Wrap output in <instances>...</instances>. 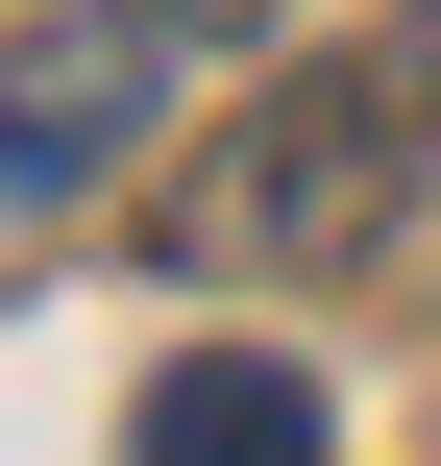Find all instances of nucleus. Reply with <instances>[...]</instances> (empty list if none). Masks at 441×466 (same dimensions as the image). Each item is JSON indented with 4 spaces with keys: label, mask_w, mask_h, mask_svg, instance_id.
<instances>
[{
    "label": "nucleus",
    "mask_w": 441,
    "mask_h": 466,
    "mask_svg": "<svg viewBox=\"0 0 441 466\" xmlns=\"http://www.w3.org/2000/svg\"><path fill=\"white\" fill-rule=\"evenodd\" d=\"M417 98H441V25L344 49V74H295V98L196 172V270H344V246L393 221V172H417Z\"/></svg>",
    "instance_id": "f257e3e1"
},
{
    "label": "nucleus",
    "mask_w": 441,
    "mask_h": 466,
    "mask_svg": "<svg viewBox=\"0 0 441 466\" xmlns=\"http://www.w3.org/2000/svg\"><path fill=\"white\" fill-rule=\"evenodd\" d=\"M172 98H196V25H172V0H74V25H25V49H0V221L123 197Z\"/></svg>",
    "instance_id": "f03ea898"
},
{
    "label": "nucleus",
    "mask_w": 441,
    "mask_h": 466,
    "mask_svg": "<svg viewBox=\"0 0 441 466\" xmlns=\"http://www.w3.org/2000/svg\"><path fill=\"white\" fill-rule=\"evenodd\" d=\"M123 466H344V418H319L295 344H172L123 393Z\"/></svg>",
    "instance_id": "7ed1b4c3"
},
{
    "label": "nucleus",
    "mask_w": 441,
    "mask_h": 466,
    "mask_svg": "<svg viewBox=\"0 0 441 466\" xmlns=\"http://www.w3.org/2000/svg\"><path fill=\"white\" fill-rule=\"evenodd\" d=\"M172 25H246V0H172Z\"/></svg>",
    "instance_id": "20e7f679"
}]
</instances>
